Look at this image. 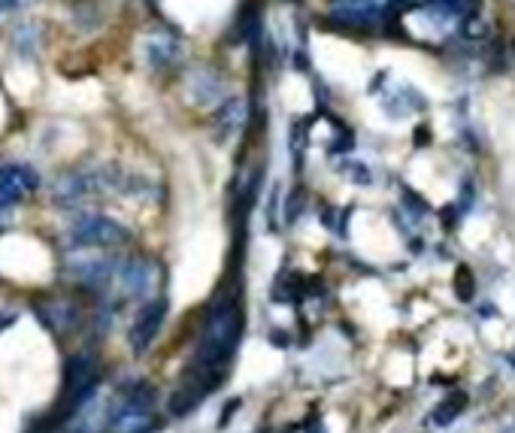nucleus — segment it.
<instances>
[{
	"label": "nucleus",
	"mask_w": 515,
	"mask_h": 433,
	"mask_svg": "<svg viewBox=\"0 0 515 433\" xmlns=\"http://www.w3.org/2000/svg\"><path fill=\"white\" fill-rule=\"evenodd\" d=\"M182 61V43L170 34H158L146 43V64L152 70H170Z\"/></svg>",
	"instance_id": "obj_9"
},
{
	"label": "nucleus",
	"mask_w": 515,
	"mask_h": 433,
	"mask_svg": "<svg viewBox=\"0 0 515 433\" xmlns=\"http://www.w3.org/2000/svg\"><path fill=\"white\" fill-rule=\"evenodd\" d=\"M167 309H170L167 297H152V300L137 312V318H134V324H131V352H134V355H146L149 346L158 340V334H161V328H164V318H167Z\"/></svg>",
	"instance_id": "obj_4"
},
{
	"label": "nucleus",
	"mask_w": 515,
	"mask_h": 433,
	"mask_svg": "<svg viewBox=\"0 0 515 433\" xmlns=\"http://www.w3.org/2000/svg\"><path fill=\"white\" fill-rule=\"evenodd\" d=\"M191 88H194L197 103H216V100H222V94H225V79H222L219 73L203 70V73L194 76Z\"/></svg>",
	"instance_id": "obj_10"
},
{
	"label": "nucleus",
	"mask_w": 515,
	"mask_h": 433,
	"mask_svg": "<svg viewBox=\"0 0 515 433\" xmlns=\"http://www.w3.org/2000/svg\"><path fill=\"white\" fill-rule=\"evenodd\" d=\"M116 279L122 282V288H125L131 297H149V291H152V285H155V270H152L149 261L134 258V261L119 264Z\"/></svg>",
	"instance_id": "obj_7"
},
{
	"label": "nucleus",
	"mask_w": 515,
	"mask_h": 433,
	"mask_svg": "<svg viewBox=\"0 0 515 433\" xmlns=\"http://www.w3.org/2000/svg\"><path fill=\"white\" fill-rule=\"evenodd\" d=\"M382 7V0H331V13L343 25H373Z\"/></svg>",
	"instance_id": "obj_6"
},
{
	"label": "nucleus",
	"mask_w": 515,
	"mask_h": 433,
	"mask_svg": "<svg viewBox=\"0 0 515 433\" xmlns=\"http://www.w3.org/2000/svg\"><path fill=\"white\" fill-rule=\"evenodd\" d=\"M455 291H458L461 300H473V294H476V279H473L470 267H458V273H455Z\"/></svg>",
	"instance_id": "obj_14"
},
{
	"label": "nucleus",
	"mask_w": 515,
	"mask_h": 433,
	"mask_svg": "<svg viewBox=\"0 0 515 433\" xmlns=\"http://www.w3.org/2000/svg\"><path fill=\"white\" fill-rule=\"evenodd\" d=\"M28 4V0H0V13H16Z\"/></svg>",
	"instance_id": "obj_15"
},
{
	"label": "nucleus",
	"mask_w": 515,
	"mask_h": 433,
	"mask_svg": "<svg viewBox=\"0 0 515 433\" xmlns=\"http://www.w3.org/2000/svg\"><path fill=\"white\" fill-rule=\"evenodd\" d=\"M464 406H467V394L455 391L452 397H446V400L434 409V421H437L440 427H446V424H452V421L464 412Z\"/></svg>",
	"instance_id": "obj_12"
},
{
	"label": "nucleus",
	"mask_w": 515,
	"mask_h": 433,
	"mask_svg": "<svg viewBox=\"0 0 515 433\" xmlns=\"http://www.w3.org/2000/svg\"><path fill=\"white\" fill-rule=\"evenodd\" d=\"M70 240L82 249H113L131 240V231L110 215H82L70 225Z\"/></svg>",
	"instance_id": "obj_3"
},
{
	"label": "nucleus",
	"mask_w": 515,
	"mask_h": 433,
	"mask_svg": "<svg viewBox=\"0 0 515 433\" xmlns=\"http://www.w3.org/2000/svg\"><path fill=\"white\" fill-rule=\"evenodd\" d=\"M37 43H40L37 25H22L19 34H16V49H19L22 55H34V52H37Z\"/></svg>",
	"instance_id": "obj_13"
},
{
	"label": "nucleus",
	"mask_w": 515,
	"mask_h": 433,
	"mask_svg": "<svg viewBox=\"0 0 515 433\" xmlns=\"http://www.w3.org/2000/svg\"><path fill=\"white\" fill-rule=\"evenodd\" d=\"M237 406H240V400H231V403H228V409H225V415L219 418V427H225V424L231 421V412H234Z\"/></svg>",
	"instance_id": "obj_16"
},
{
	"label": "nucleus",
	"mask_w": 515,
	"mask_h": 433,
	"mask_svg": "<svg viewBox=\"0 0 515 433\" xmlns=\"http://www.w3.org/2000/svg\"><path fill=\"white\" fill-rule=\"evenodd\" d=\"M40 188V173L28 164H4L0 167V206H16L28 200Z\"/></svg>",
	"instance_id": "obj_5"
},
{
	"label": "nucleus",
	"mask_w": 515,
	"mask_h": 433,
	"mask_svg": "<svg viewBox=\"0 0 515 433\" xmlns=\"http://www.w3.org/2000/svg\"><path fill=\"white\" fill-rule=\"evenodd\" d=\"M100 385V361L91 355V352H79L67 361L64 367V385H61V397H58V406H55V418H52V427L70 415H76L97 391Z\"/></svg>",
	"instance_id": "obj_2"
},
{
	"label": "nucleus",
	"mask_w": 515,
	"mask_h": 433,
	"mask_svg": "<svg viewBox=\"0 0 515 433\" xmlns=\"http://www.w3.org/2000/svg\"><path fill=\"white\" fill-rule=\"evenodd\" d=\"M40 312V318H43V324H49L52 331H67V328H73L76 324V312H73V306L70 303H52V306H40L37 309Z\"/></svg>",
	"instance_id": "obj_11"
},
{
	"label": "nucleus",
	"mask_w": 515,
	"mask_h": 433,
	"mask_svg": "<svg viewBox=\"0 0 515 433\" xmlns=\"http://www.w3.org/2000/svg\"><path fill=\"white\" fill-rule=\"evenodd\" d=\"M243 328H246V318H243L240 294L237 291L219 294L216 303L210 306V312H206L203 334L197 340V352H194L188 370L206 373L216 382H222L225 367L231 364V358L243 340Z\"/></svg>",
	"instance_id": "obj_1"
},
{
	"label": "nucleus",
	"mask_w": 515,
	"mask_h": 433,
	"mask_svg": "<svg viewBox=\"0 0 515 433\" xmlns=\"http://www.w3.org/2000/svg\"><path fill=\"white\" fill-rule=\"evenodd\" d=\"M213 125L222 134V140L231 137V134H237V131H243L249 125V100L246 97H228V100H222V106L216 110Z\"/></svg>",
	"instance_id": "obj_8"
}]
</instances>
